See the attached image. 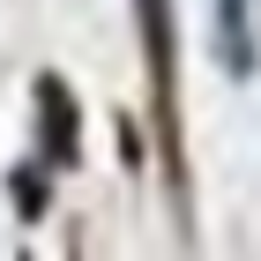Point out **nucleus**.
I'll return each mask as SVG.
<instances>
[{
  "instance_id": "1",
  "label": "nucleus",
  "mask_w": 261,
  "mask_h": 261,
  "mask_svg": "<svg viewBox=\"0 0 261 261\" xmlns=\"http://www.w3.org/2000/svg\"><path fill=\"white\" fill-rule=\"evenodd\" d=\"M217 45H224V60H231V75L254 67V22H246V0H217Z\"/></svg>"
}]
</instances>
